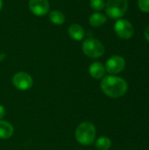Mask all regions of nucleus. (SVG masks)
I'll return each instance as SVG.
<instances>
[{
	"label": "nucleus",
	"mask_w": 149,
	"mask_h": 150,
	"mask_svg": "<svg viewBox=\"0 0 149 150\" xmlns=\"http://www.w3.org/2000/svg\"><path fill=\"white\" fill-rule=\"evenodd\" d=\"M115 33L119 37L124 40H128L133 37L134 33L133 25L126 19H119L114 25Z\"/></svg>",
	"instance_id": "39448f33"
},
{
	"label": "nucleus",
	"mask_w": 149,
	"mask_h": 150,
	"mask_svg": "<svg viewBox=\"0 0 149 150\" xmlns=\"http://www.w3.org/2000/svg\"><path fill=\"white\" fill-rule=\"evenodd\" d=\"M2 8H3V1L0 0V11L2 10Z\"/></svg>",
	"instance_id": "aec40b11"
},
{
	"label": "nucleus",
	"mask_w": 149,
	"mask_h": 150,
	"mask_svg": "<svg viewBox=\"0 0 149 150\" xmlns=\"http://www.w3.org/2000/svg\"><path fill=\"white\" fill-rule=\"evenodd\" d=\"M138 6L143 12H149V0H138Z\"/></svg>",
	"instance_id": "dca6fc26"
},
{
	"label": "nucleus",
	"mask_w": 149,
	"mask_h": 150,
	"mask_svg": "<svg viewBox=\"0 0 149 150\" xmlns=\"http://www.w3.org/2000/svg\"><path fill=\"white\" fill-rule=\"evenodd\" d=\"M12 83L14 87L19 91H27L32 88L33 80L28 73L18 72L12 77Z\"/></svg>",
	"instance_id": "423d86ee"
},
{
	"label": "nucleus",
	"mask_w": 149,
	"mask_h": 150,
	"mask_svg": "<svg viewBox=\"0 0 149 150\" xmlns=\"http://www.w3.org/2000/svg\"><path fill=\"white\" fill-rule=\"evenodd\" d=\"M144 35H145V38L147 39V40L149 42V25H148L144 31Z\"/></svg>",
	"instance_id": "a211bd4d"
},
{
	"label": "nucleus",
	"mask_w": 149,
	"mask_h": 150,
	"mask_svg": "<svg viewBox=\"0 0 149 150\" xmlns=\"http://www.w3.org/2000/svg\"><path fill=\"white\" fill-rule=\"evenodd\" d=\"M111 147L112 141L106 136H102L96 141V148L98 150H108Z\"/></svg>",
	"instance_id": "4468645a"
},
{
	"label": "nucleus",
	"mask_w": 149,
	"mask_h": 150,
	"mask_svg": "<svg viewBox=\"0 0 149 150\" xmlns=\"http://www.w3.org/2000/svg\"><path fill=\"white\" fill-rule=\"evenodd\" d=\"M107 21V18L105 15L100 12H95L90 16L89 22L90 25L93 27H100L105 25Z\"/></svg>",
	"instance_id": "f8f14e48"
},
{
	"label": "nucleus",
	"mask_w": 149,
	"mask_h": 150,
	"mask_svg": "<svg viewBox=\"0 0 149 150\" xmlns=\"http://www.w3.org/2000/svg\"><path fill=\"white\" fill-rule=\"evenodd\" d=\"M97 134L95 126L90 121H84L78 125L76 129L75 136L78 143L83 146H89L95 141Z\"/></svg>",
	"instance_id": "f03ea898"
},
{
	"label": "nucleus",
	"mask_w": 149,
	"mask_h": 150,
	"mask_svg": "<svg viewBox=\"0 0 149 150\" xmlns=\"http://www.w3.org/2000/svg\"><path fill=\"white\" fill-rule=\"evenodd\" d=\"M14 132L13 127L11 123L1 120H0V139L6 140L12 136Z\"/></svg>",
	"instance_id": "9b49d317"
},
{
	"label": "nucleus",
	"mask_w": 149,
	"mask_h": 150,
	"mask_svg": "<svg viewBox=\"0 0 149 150\" xmlns=\"http://www.w3.org/2000/svg\"><path fill=\"white\" fill-rule=\"evenodd\" d=\"M49 19L54 25H62L65 22V15L60 11H52L49 13Z\"/></svg>",
	"instance_id": "ddd939ff"
},
{
	"label": "nucleus",
	"mask_w": 149,
	"mask_h": 150,
	"mask_svg": "<svg viewBox=\"0 0 149 150\" xmlns=\"http://www.w3.org/2000/svg\"><path fill=\"white\" fill-rule=\"evenodd\" d=\"M105 67L108 73L115 75L124 70L126 67V61L120 55H113L107 60Z\"/></svg>",
	"instance_id": "0eeeda50"
},
{
	"label": "nucleus",
	"mask_w": 149,
	"mask_h": 150,
	"mask_svg": "<svg viewBox=\"0 0 149 150\" xmlns=\"http://www.w3.org/2000/svg\"><path fill=\"white\" fill-rule=\"evenodd\" d=\"M90 8L94 11H100L105 7V0H90Z\"/></svg>",
	"instance_id": "2eb2a0df"
},
{
	"label": "nucleus",
	"mask_w": 149,
	"mask_h": 150,
	"mask_svg": "<svg viewBox=\"0 0 149 150\" xmlns=\"http://www.w3.org/2000/svg\"><path fill=\"white\" fill-rule=\"evenodd\" d=\"M29 10L35 16H44L49 11V3L47 0H29Z\"/></svg>",
	"instance_id": "6e6552de"
},
{
	"label": "nucleus",
	"mask_w": 149,
	"mask_h": 150,
	"mask_svg": "<svg viewBox=\"0 0 149 150\" xmlns=\"http://www.w3.org/2000/svg\"><path fill=\"white\" fill-rule=\"evenodd\" d=\"M5 56H6V54H0V62H2Z\"/></svg>",
	"instance_id": "6ab92c4d"
},
{
	"label": "nucleus",
	"mask_w": 149,
	"mask_h": 150,
	"mask_svg": "<svg viewBox=\"0 0 149 150\" xmlns=\"http://www.w3.org/2000/svg\"><path fill=\"white\" fill-rule=\"evenodd\" d=\"M106 15L113 19L122 18L128 8L127 0H107L105 4Z\"/></svg>",
	"instance_id": "7ed1b4c3"
},
{
	"label": "nucleus",
	"mask_w": 149,
	"mask_h": 150,
	"mask_svg": "<svg viewBox=\"0 0 149 150\" xmlns=\"http://www.w3.org/2000/svg\"><path fill=\"white\" fill-rule=\"evenodd\" d=\"M105 67L99 62H92L89 67L90 75L95 79H101L105 74Z\"/></svg>",
	"instance_id": "1a4fd4ad"
},
{
	"label": "nucleus",
	"mask_w": 149,
	"mask_h": 150,
	"mask_svg": "<svg viewBox=\"0 0 149 150\" xmlns=\"http://www.w3.org/2000/svg\"><path fill=\"white\" fill-rule=\"evenodd\" d=\"M101 89L106 96L118 98L126 94L128 85L123 78L111 75L103 78L101 81Z\"/></svg>",
	"instance_id": "f257e3e1"
},
{
	"label": "nucleus",
	"mask_w": 149,
	"mask_h": 150,
	"mask_svg": "<svg viewBox=\"0 0 149 150\" xmlns=\"http://www.w3.org/2000/svg\"><path fill=\"white\" fill-rule=\"evenodd\" d=\"M83 52L85 55L90 58H99L105 54L104 45L95 38L86 39L82 45Z\"/></svg>",
	"instance_id": "20e7f679"
},
{
	"label": "nucleus",
	"mask_w": 149,
	"mask_h": 150,
	"mask_svg": "<svg viewBox=\"0 0 149 150\" xmlns=\"http://www.w3.org/2000/svg\"><path fill=\"white\" fill-rule=\"evenodd\" d=\"M68 35L75 40H82L85 36V32L82 25L78 24H73L68 27Z\"/></svg>",
	"instance_id": "9d476101"
},
{
	"label": "nucleus",
	"mask_w": 149,
	"mask_h": 150,
	"mask_svg": "<svg viewBox=\"0 0 149 150\" xmlns=\"http://www.w3.org/2000/svg\"><path fill=\"white\" fill-rule=\"evenodd\" d=\"M5 112H5V108L3 105H0V120L5 116Z\"/></svg>",
	"instance_id": "f3484780"
}]
</instances>
